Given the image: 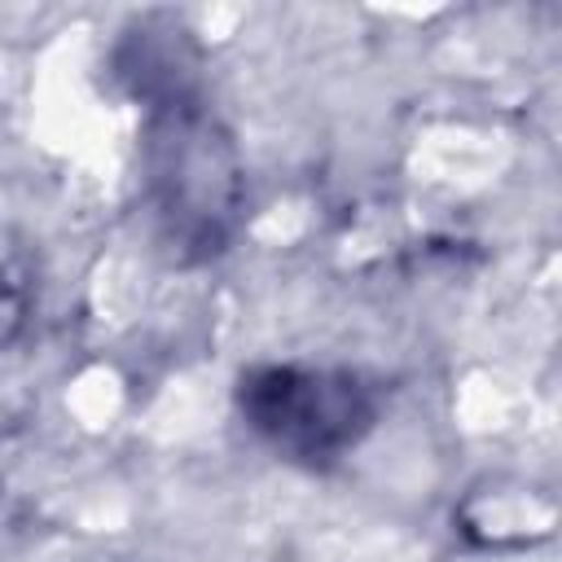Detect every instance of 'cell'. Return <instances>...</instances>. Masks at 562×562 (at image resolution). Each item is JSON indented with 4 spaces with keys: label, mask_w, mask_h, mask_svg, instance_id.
Returning a JSON list of instances; mask_svg holds the SVG:
<instances>
[{
    "label": "cell",
    "mask_w": 562,
    "mask_h": 562,
    "mask_svg": "<svg viewBox=\"0 0 562 562\" xmlns=\"http://www.w3.org/2000/svg\"><path fill=\"white\" fill-rule=\"evenodd\" d=\"M241 413L281 452L299 461H329L369 430L373 400L351 373L259 369L241 382Z\"/></svg>",
    "instance_id": "1"
}]
</instances>
